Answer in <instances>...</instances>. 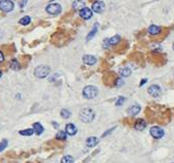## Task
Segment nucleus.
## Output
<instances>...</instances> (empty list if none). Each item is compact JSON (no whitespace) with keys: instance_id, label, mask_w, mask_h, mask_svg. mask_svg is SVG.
Segmentation results:
<instances>
[{"instance_id":"1","label":"nucleus","mask_w":174,"mask_h":163,"mask_svg":"<svg viewBox=\"0 0 174 163\" xmlns=\"http://www.w3.org/2000/svg\"><path fill=\"white\" fill-rule=\"evenodd\" d=\"M79 117L82 122L89 123L94 119V112H93L92 109L85 108V109H83V110H81V112H80V114H79Z\"/></svg>"},{"instance_id":"2","label":"nucleus","mask_w":174,"mask_h":163,"mask_svg":"<svg viewBox=\"0 0 174 163\" xmlns=\"http://www.w3.org/2000/svg\"><path fill=\"white\" fill-rule=\"evenodd\" d=\"M49 72H50L49 67H48V66H44V65H41V66H38L37 68L35 69L34 74H35V76H36L37 78L42 79V78L47 77L48 74H49Z\"/></svg>"},{"instance_id":"3","label":"nucleus","mask_w":174,"mask_h":163,"mask_svg":"<svg viewBox=\"0 0 174 163\" xmlns=\"http://www.w3.org/2000/svg\"><path fill=\"white\" fill-rule=\"evenodd\" d=\"M83 95H84V98H88V100L95 98L96 95H97V88L92 85L86 86V87L83 89Z\"/></svg>"},{"instance_id":"4","label":"nucleus","mask_w":174,"mask_h":163,"mask_svg":"<svg viewBox=\"0 0 174 163\" xmlns=\"http://www.w3.org/2000/svg\"><path fill=\"white\" fill-rule=\"evenodd\" d=\"M46 11L49 15H56L60 14V11H62V6H60V4H57V3H51V4L47 5Z\"/></svg>"},{"instance_id":"5","label":"nucleus","mask_w":174,"mask_h":163,"mask_svg":"<svg viewBox=\"0 0 174 163\" xmlns=\"http://www.w3.org/2000/svg\"><path fill=\"white\" fill-rule=\"evenodd\" d=\"M14 7V2L10 0H1L0 1V9L4 12H9L11 11Z\"/></svg>"},{"instance_id":"6","label":"nucleus","mask_w":174,"mask_h":163,"mask_svg":"<svg viewBox=\"0 0 174 163\" xmlns=\"http://www.w3.org/2000/svg\"><path fill=\"white\" fill-rule=\"evenodd\" d=\"M150 133L154 139H161V137H163L164 136V130L159 126H154L151 128Z\"/></svg>"},{"instance_id":"7","label":"nucleus","mask_w":174,"mask_h":163,"mask_svg":"<svg viewBox=\"0 0 174 163\" xmlns=\"http://www.w3.org/2000/svg\"><path fill=\"white\" fill-rule=\"evenodd\" d=\"M147 92L152 95V97L154 98H157V97H159V95L161 94V88H160V86H158V85H151L149 89H147Z\"/></svg>"},{"instance_id":"8","label":"nucleus","mask_w":174,"mask_h":163,"mask_svg":"<svg viewBox=\"0 0 174 163\" xmlns=\"http://www.w3.org/2000/svg\"><path fill=\"white\" fill-rule=\"evenodd\" d=\"M92 10L97 14H101L105 10V3L102 1H95L92 4Z\"/></svg>"},{"instance_id":"9","label":"nucleus","mask_w":174,"mask_h":163,"mask_svg":"<svg viewBox=\"0 0 174 163\" xmlns=\"http://www.w3.org/2000/svg\"><path fill=\"white\" fill-rule=\"evenodd\" d=\"M83 63L86 64V65H88V66H92V65H94V64L96 63V57L95 56H90V54H86V56H83Z\"/></svg>"},{"instance_id":"10","label":"nucleus","mask_w":174,"mask_h":163,"mask_svg":"<svg viewBox=\"0 0 174 163\" xmlns=\"http://www.w3.org/2000/svg\"><path fill=\"white\" fill-rule=\"evenodd\" d=\"M85 1L84 0H75L73 2V8L75 10H82L83 8H85Z\"/></svg>"},{"instance_id":"11","label":"nucleus","mask_w":174,"mask_h":163,"mask_svg":"<svg viewBox=\"0 0 174 163\" xmlns=\"http://www.w3.org/2000/svg\"><path fill=\"white\" fill-rule=\"evenodd\" d=\"M80 17L82 19H84V20H89L90 18L92 17V11L90 10L89 8H83L82 10H80Z\"/></svg>"},{"instance_id":"12","label":"nucleus","mask_w":174,"mask_h":163,"mask_svg":"<svg viewBox=\"0 0 174 163\" xmlns=\"http://www.w3.org/2000/svg\"><path fill=\"white\" fill-rule=\"evenodd\" d=\"M66 132L69 136H75L77 133V127L73 123H69L66 125Z\"/></svg>"},{"instance_id":"13","label":"nucleus","mask_w":174,"mask_h":163,"mask_svg":"<svg viewBox=\"0 0 174 163\" xmlns=\"http://www.w3.org/2000/svg\"><path fill=\"white\" fill-rule=\"evenodd\" d=\"M139 112H140V106L137 104L132 105V106H130L129 109H128V113H129L131 116H135V115H137Z\"/></svg>"},{"instance_id":"14","label":"nucleus","mask_w":174,"mask_h":163,"mask_svg":"<svg viewBox=\"0 0 174 163\" xmlns=\"http://www.w3.org/2000/svg\"><path fill=\"white\" fill-rule=\"evenodd\" d=\"M146 126H147V123L143 119H138L134 124V128L136 130H139V132L140 130H143L146 128Z\"/></svg>"},{"instance_id":"15","label":"nucleus","mask_w":174,"mask_h":163,"mask_svg":"<svg viewBox=\"0 0 174 163\" xmlns=\"http://www.w3.org/2000/svg\"><path fill=\"white\" fill-rule=\"evenodd\" d=\"M97 143H98V140H97V137H95V136H90L86 140V145L87 147H89V148H92V147L96 146Z\"/></svg>"},{"instance_id":"16","label":"nucleus","mask_w":174,"mask_h":163,"mask_svg":"<svg viewBox=\"0 0 174 163\" xmlns=\"http://www.w3.org/2000/svg\"><path fill=\"white\" fill-rule=\"evenodd\" d=\"M33 127H34V132H36V135H37V136H40L41 133H42V132H44L43 126L41 125V124H40L39 122L34 123V124H33Z\"/></svg>"},{"instance_id":"17","label":"nucleus","mask_w":174,"mask_h":163,"mask_svg":"<svg viewBox=\"0 0 174 163\" xmlns=\"http://www.w3.org/2000/svg\"><path fill=\"white\" fill-rule=\"evenodd\" d=\"M161 32V28L156 26V25H152V26H150L149 28V33L151 35H158Z\"/></svg>"},{"instance_id":"18","label":"nucleus","mask_w":174,"mask_h":163,"mask_svg":"<svg viewBox=\"0 0 174 163\" xmlns=\"http://www.w3.org/2000/svg\"><path fill=\"white\" fill-rule=\"evenodd\" d=\"M107 42L109 43V45H116L119 41H120V36H118V35H116V36H113L111 37L110 39L106 40Z\"/></svg>"},{"instance_id":"19","label":"nucleus","mask_w":174,"mask_h":163,"mask_svg":"<svg viewBox=\"0 0 174 163\" xmlns=\"http://www.w3.org/2000/svg\"><path fill=\"white\" fill-rule=\"evenodd\" d=\"M20 68H21L20 63L17 60H12L10 62V69L14 70V71H18V70H20Z\"/></svg>"},{"instance_id":"20","label":"nucleus","mask_w":174,"mask_h":163,"mask_svg":"<svg viewBox=\"0 0 174 163\" xmlns=\"http://www.w3.org/2000/svg\"><path fill=\"white\" fill-rule=\"evenodd\" d=\"M97 27H98V25H97V24H95V25H94V28H93L92 30H91V32H90V33H89L88 35H87V38H86V40H87V41H89V40L91 39V38L96 34V32H97Z\"/></svg>"},{"instance_id":"21","label":"nucleus","mask_w":174,"mask_h":163,"mask_svg":"<svg viewBox=\"0 0 174 163\" xmlns=\"http://www.w3.org/2000/svg\"><path fill=\"white\" fill-rule=\"evenodd\" d=\"M30 22H31V18L28 17V15H26V17L22 18L20 20V24L23 25V26H27V25L30 24Z\"/></svg>"},{"instance_id":"22","label":"nucleus","mask_w":174,"mask_h":163,"mask_svg":"<svg viewBox=\"0 0 174 163\" xmlns=\"http://www.w3.org/2000/svg\"><path fill=\"white\" fill-rule=\"evenodd\" d=\"M34 133V129L32 128H29V129H25V130H21L20 132V135L22 136H30Z\"/></svg>"},{"instance_id":"23","label":"nucleus","mask_w":174,"mask_h":163,"mask_svg":"<svg viewBox=\"0 0 174 163\" xmlns=\"http://www.w3.org/2000/svg\"><path fill=\"white\" fill-rule=\"evenodd\" d=\"M121 75L123 76V77H128V76L131 75V70L129 68H123L120 71Z\"/></svg>"},{"instance_id":"24","label":"nucleus","mask_w":174,"mask_h":163,"mask_svg":"<svg viewBox=\"0 0 174 163\" xmlns=\"http://www.w3.org/2000/svg\"><path fill=\"white\" fill-rule=\"evenodd\" d=\"M62 163H74V158L72 157V156L67 155V156H65V157H63Z\"/></svg>"},{"instance_id":"25","label":"nucleus","mask_w":174,"mask_h":163,"mask_svg":"<svg viewBox=\"0 0 174 163\" xmlns=\"http://www.w3.org/2000/svg\"><path fill=\"white\" fill-rule=\"evenodd\" d=\"M66 139H67V132H60L56 135V140H65Z\"/></svg>"},{"instance_id":"26","label":"nucleus","mask_w":174,"mask_h":163,"mask_svg":"<svg viewBox=\"0 0 174 163\" xmlns=\"http://www.w3.org/2000/svg\"><path fill=\"white\" fill-rule=\"evenodd\" d=\"M60 115H62L63 118H65V119H68L70 116H71V112L66 110V109H63L62 111H60Z\"/></svg>"},{"instance_id":"27","label":"nucleus","mask_w":174,"mask_h":163,"mask_svg":"<svg viewBox=\"0 0 174 163\" xmlns=\"http://www.w3.org/2000/svg\"><path fill=\"white\" fill-rule=\"evenodd\" d=\"M6 147H7V140H3L2 142L0 143V152L3 151V150H4Z\"/></svg>"},{"instance_id":"28","label":"nucleus","mask_w":174,"mask_h":163,"mask_svg":"<svg viewBox=\"0 0 174 163\" xmlns=\"http://www.w3.org/2000/svg\"><path fill=\"white\" fill-rule=\"evenodd\" d=\"M125 100H126V98H125L124 97H120L117 100V103H116V105H117V106H122V105L124 104Z\"/></svg>"},{"instance_id":"29","label":"nucleus","mask_w":174,"mask_h":163,"mask_svg":"<svg viewBox=\"0 0 174 163\" xmlns=\"http://www.w3.org/2000/svg\"><path fill=\"white\" fill-rule=\"evenodd\" d=\"M115 84H116V86H117V87H121V86L124 84V81L122 80L121 78H117V79H116Z\"/></svg>"},{"instance_id":"30","label":"nucleus","mask_w":174,"mask_h":163,"mask_svg":"<svg viewBox=\"0 0 174 163\" xmlns=\"http://www.w3.org/2000/svg\"><path fill=\"white\" fill-rule=\"evenodd\" d=\"M26 3H27V0H22V1L20 2V6L21 7H24V6L26 5Z\"/></svg>"},{"instance_id":"31","label":"nucleus","mask_w":174,"mask_h":163,"mask_svg":"<svg viewBox=\"0 0 174 163\" xmlns=\"http://www.w3.org/2000/svg\"><path fill=\"white\" fill-rule=\"evenodd\" d=\"M3 61H4V56H3V53L0 52V63H2Z\"/></svg>"},{"instance_id":"32","label":"nucleus","mask_w":174,"mask_h":163,"mask_svg":"<svg viewBox=\"0 0 174 163\" xmlns=\"http://www.w3.org/2000/svg\"><path fill=\"white\" fill-rule=\"evenodd\" d=\"M147 80V79H143V80H141V82H140V86H143V84H144V83H146Z\"/></svg>"},{"instance_id":"33","label":"nucleus","mask_w":174,"mask_h":163,"mask_svg":"<svg viewBox=\"0 0 174 163\" xmlns=\"http://www.w3.org/2000/svg\"><path fill=\"white\" fill-rule=\"evenodd\" d=\"M1 75H2V73H1V71H0V77H1Z\"/></svg>"},{"instance_id":"34","label":"nucleus","mask_w":174,"mask_h":163,"mask_svg":"<svg viewBox=\"0 0 174 163\" xmlns=\"http://www.w3.org/2000/svg\"><path fill=\"white\" fill-rule=\"evenodd\" d=\"M173 50H174V42H173Z\"/></svg>"}]
</instances>
